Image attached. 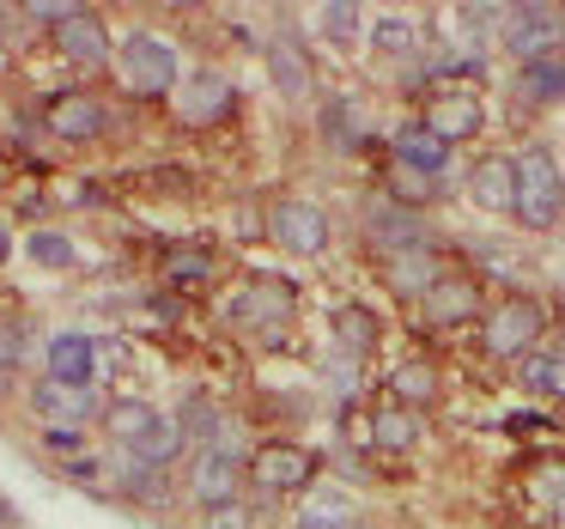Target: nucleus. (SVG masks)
<instances>
[{
  "label": "nucleus",
  "mask_w": 565,
  "mask_h": 529,
  "mask_svg": "<svg viewBox=\"0 0 565 529\" xmlns=\"http://www.w3.org/2000/svg\"><path fill=\"white\" fill-rule=\"evenodd\" d=\"M565 213V171L547 147L516 152V225L529 232H553Z\"/></svg>",
  "instance_id": "nucleus-1"
},
{
  "label": "nucleus",
  "mask_w": 565,
  "mask_h": 529,
  "mask_svg": "<svg viewBox=\"0 0 565 529\" xmlns=\"http://www.w3.org/2000/svg\"><path fill=\"white\" fill-rule=\"evenodd\" d=\"M541 329H547V310H541L535 298H499V305L487 310V322H480V347H487L492 359H529L541 341Z\"/></svg>",
  "instance_id": "nucleus-2"
},
{
  "label": "nucleus",
  "mask_w": 565,
  "mask_h": 529,
  "mask_svg": "<svg viewBox=\"0 0 565 529\" xmlns=\"http://www.w3.org/2000/svg\"><path fill=\"white\" fill-rule=\"evenodd\" d=\"M116 74H122V86L135 98H164V92H177V50L164 38H152V31H135L116 50Z\"/></svg>",
  "instance_id": "nucleus-3"
},
{
  "label": "nucleus",
  "mask_w": 565,
  "mask_h": 529,
  "mask_svg": "<svg viewBox=\"0 0 565 529\" xmlns=\"http://www.w3.org/2000/svg\"><path fill=\"white\" fill-rule=\"evenodd\" d=\"M244 456L232 451V444H207V451L189 456V499L201 505V511H225V505H244L237 493H244Z\"/></svg>",
  "instance_id": "nucleus-4"
},
{
  "label": "nucleus",
  "mask_w": 565,
  "mask_h": 529,
  "mask_svg": "<svg viewBox=\"0 0 565 529\" xmlns=\"http://www.w3.org/2000/svg\"><path fill=\"white\" fill-rule=\"evenodd\" d=\"M268 237L280 250H292V256H322L329 250V213L310 195H280L268 208Z\"/></svg>",
  "instance_id": "nucleus-5"
},
{
  "label": "nucleus",
  "mask_w": 565,
  "mask_h": 529,
  "mask_svg": "<svg viewBox=\"0 0 565 529\" xmlns=\"http://www.w3.org/2000/svg\"><path fill=\"white\" fill-rule=\"evenodd\" d=\"M499 38L516 55V67L541 62V55H559L565 50V13H553V7H516V13H504Z\"/></svg>",
  "instance_id": "nucleus-6"
},
{
  "label": "nucleus",
  "mask_w": 565,
  "mask_h": 529,
  "mask_svg": "<svg viewBox=\"0 0 565 529\" xmlns=\"http://www.w3.org/2000/svg\"><path fill=\"white\" fill-rule=\"evenodd\" d=\"M249 480H256L262 493H305L310 480H317V456L298 451V444H262V451L249 456Z\"/></svg>",
  "instance_id": "nucleus-7"
},
{
  "label": "nucleus",
  "mask_w": 565,
  "mask_h": 529,
  "mask_svg": "<svg viewBox=\"0 0 565 529\" xmlns=\"http://www.w3.org/2000/svg\"><path fill=\"white\" fill-rule=\"evenodd\" d=\"M31 414L43 420V426H62V432H86V420L92 414H104L98 408V395L92 390H79V383H55V378H43L38 390H31Z\"/></svg>",
  "instance_id": "nucleus-8"
},
{
  "label": "nucleus",
  "mask_w": 565,
  "mask_h": 529,
  "mask_svg": "<svg viewBox=\"0 0 565 529\" xmlns=\"http://www.w3.org/2000/svg\"><path fill=\"white\" fill-rule=\"evenodd\" d=\"M43 123L62 140H98L104 128H110V110H104L92 92H55V98L43 104Z\"/></svg>",
  "instance_id": "nucleus-9"
},
{
  "label": "nucleus",
  "mask_w": 565,
  "mask_h": 529,
  "mask_svg": "<svg viewBox=\"0 0 565 529\" xmlns=\"http://www.w3.org/2000/svg\"><path fill=\"white\" fill-rule=\"evenodd\" d=\"M232 104H237V92H232V80L225 74H195V80H183L177 86V116H183L189 128H207V123H225L232 116Z\"/></svg>",
  "instance_id": "nucleus-10"
},
{
  "label": "nucleus",
  "mask_w": 565,
  "mask_h": 529,
  "mask_svg": "<svg viewBox=\"0 0 565 529\" xmlns=\"http://www.w3.org/2000/svg\"><path fill=\"white\" fill-rule=\"evenodd\" d=\"M55 50H62L74 67H104V62H116L110 31H104V19L86 13V7H79L74 19H62V25H55Z\"/></svg>",
  "instance_id": "nucleus-11"
},
{
  "label": "nucleus",
  "mask_w": 565,
  "mask_h": 529,
  "mask_svg": "<svg viewBox=\"0 0 565 529\" xmlns=\"http://www.w3.org/2000/svg\"><path fill=\"white\" fill-rule=\"evenodd\" d=\"M390 152H395V171H414V177H438L444 165H450V140H438L426 123H407L390 135Z\"/></svg>",
  "instance_id": "nucleus-12"
},
{
  "label": "nucleus",
  "mask_w": 565,
  "mask_h": 529,
  "mask_svg": "<svg viewBox=\"0 0 565 529\" xmlns=\"http://www.w3.org/2000/svg\"><path fill=\"white\" fill-rule=\"evenodd\" d=\"M468 195H475L487 213H516V159L487 152V159L468 171Z\"/></svg>",
  "instance_id": "nucleus-13"
},
{
  "label": "nucleus",
  "mask_w": 565,
  "mask_h": 529,
  "mask_svg": "<svg viewBox=\"0 0 565 529\" xmlns=\"http://www.w3.org/2000/svg\"><path fill=\"white\" fill-rule=\"evenodd\" d=\"M419 310H426L438 329H456V322H468L480 310V293H475V281H468V274H438V281H431V293L419 298Z\"/></svg>",
  "instance_id": "nucleus-14"
},
{
  "label": "nucleus",
  "mask_w": 565,
  "mask_h": 529,
  "mask_svg": "<svg viewBox=\"0 0 565 529\" xmlns=\"http://www.w3.org/2000/svg\"><path fill=\"white\" fill-rule=\"evenodd\" d=\"M365 244L377 250V256H407V250H419V213L414 208H402V201H395V208H377L365 220Z\"/></svg>",
  "instance_id": "nucleus-15"
},
{
  "label": "nucleus",
  "mask_w": 565,
  "mask_h": 529,
  "mask_svg": "<svg viewBox=\"0 0 565 529\" xmlns=\"http://www.w3.org/2000/svg\"><path fill=\"white\" fill-rule=\"evenodd\" d=\"M426 128L438 140H468V135H480V98L475 92H438V98L426 104Z\"/></svg>",
  "instance_id": "nucleus-16"
},
{
  "label": "nucleus",
  "mask_w": 565,
  "mask_h": 529,
  "mask_svg": "<svg viewBox=\"0 0 565 529\" xmlns=\"http://www.w3.org/2000/svg\"><path fill=\"white\" fill-rule=\"evenodd\" d=\"M43 366H50L55 383H79V390H92V366H98V347L86 341V335H55L50 347H43Z\"/></svg>",
  "instance_id": "nucleus-17"
},
{
  "label": "nucleus",
  "mask_w": 565,
  "mask_h": 529,
  "mask_svg": "<svg viewBox=\"0 0 565 529\" xmlns=\"http://www.w3.org/2000/svg\"><path fill=\"white\" fill-rule=\"evenodd\" d=\"M104 432H110V444H122V451H135L140 438H147L152 426H159V408L152 402H140V395H116V402H104Z\"/></svg>",
  "instance_id": "nucleus-18"
},
{
  "label": "nucleus",
  "mask_w": 565,
  "mask_h": 529,
  "mask_svg": "<svg viewBox=\"0 0 565 529\" xmlns=\"http://www.w3.org/2000/svg\"><path fill=\"white\" fill-rule=\"evenodd\" d=\"M444 395V378H438V366H426V359H407V366H395L390 371V402L395 408H431Z\"/></svg>",
  "instance_id": "nucleus-19"
},
{
  "label": "nucleus",
  "mask_w": 565,
  "mask_h": 529,
  "mask_svg": "<svg viewBox=\"0 0 565 529\" xmlns=\"http://www.w3.org/2000/svg\"><path fill=\"white\" fill-rule=\"evenodd\" d=\"M516 92H523V104H535V110H553V104H565V55H541V62H523V67H516Z\"/></svg>",
  "instance_id": "nucleus-20"
},
{
  "label": "nucleus",
  "mask_w": 565,
  "mask_h": 529,
  "mask_svg": "<svg viewBox=\"0 0 565 529\" xmlns=\"http://www.w3.org/2000/svg\"><path fill=\"white\" fill-rule=\"evenodd\" d=\"M183 451H189V432L177 426V420H159V426H152L147 438L135 444V451H122V456H135L140 468H164V475H171V463H177Z\"/></svg>",
  "instance_id": "nucleus-21"
},
{
  "label": "nucleus",
  "mask_w": 565,
  "mask_h": 529,
  "mask_svg": "<svg viewBox=\"0 0 565 529\" xmlns=\"http://www.w3.org/2000/svg\"><path fill=\"white\" fill-rule=\"evenodd\" d=\"M371 444H377V451H414L419 444V414L414 408L383 402L377 414H371Z\"/></svg>",
  "instance_id": "nucleus-22"
},
{
  "label": "nucleus",
  "mask_w": 565,
  "mask_h": 529,
  "mask_svg": "<svg viewBox=\"0 0 565 529\" xmlns=\"http://www.w3.org/2000/svg\"><path fill=\"white\" fill-rule=\"evenodd\" d=\"M377 329H383V322L371 317L365 305H341V310H334V341H341L347 359H365L371 347H377Z\"/></svg>",
  "instance_id": "nucleus-23"
},
{
  "label": "nucleus",
  "mask_w": 565,
  "mask_h": 529,
  "mask_svg": "<svg viewBox=\"0 0 565 529\" xmlns=\"http://www.w3.org/2000/svg\"><path fill=\"white\" fill-rule=\"evenodd\" d=\"M237 317L244 322H274V317H292V286L286 281H249V298L237 305Z\"/></svg>",
  "instance_id": "nucleus-24"
},
{
  "label": "nucleus",
  "mask_w": 565,
  "mask_h": 529,
  "mask_svg": "<svg viewBox=\"0 0 565 529\" xmlns=\"http://www.w3.org/2000/svg\"><path fill=\"white\" fill-rule=\"evenodd\" d=\"M523 366V383L535 395H553V402H565V353H547V347H535L529 359H516Z\"/></svg>",
  "instance_id": "nucleus-25"
},
{
  "label": "nucleus",
  "mask_w": 565,
  "mask_h": 529,
  "mask_svg": "<svg viewBox=\"0 0 565 529\" xmlns=\"http://www.w3.org/2000/svg\"><path fill=\"white\" fill-rule=\"evenodd\" d=\"M213 250H201V244H177V250H164V281H177V286H195V281H213Z\"/></svg>",
  "instance_id": "nucleus-26"
},
{
  "label": "nucleus",
  "mask_w": 565,
  "mask_h": 529,
  "mask_svg": "<svg viewBox=\"0 0 565 529\" xmlns=\"http://www.w3.org/2000/svg\"><path fill=\"white\" fill-rule=\"evenodd\" d=\"M177 426H183L189 444H201V451H207V444H225V420H220V408H213L207 395H195V402L177 414Z\"/></svg>",
  "instance_id": "nucleus-27"
},
{
  "label": "nucleus",
  "mask_w": 565,
  "mask_h": 529,
  "mask_svg": "<svg viewBox=\"0 0 565 529\" xmlns=\"http://www.w3.org/2000/svg\"><path fill=\"white\" fill-rule=\"evenodd\" d=\"M122 493L140 505H164L171 499V475H164V468H140L135 456H122Z\"/></svg>",
  "instance_id": "nucleus-28"
},
{
  "label": "nucleus",
  "mask_w": 565,
  "mask_h": 529,
  "mask_svg": "<svg viewBox=\"0 0 565 529\" xmlns=\"http://www.w3.org/2000/svg\"><path fill=\"white\" fill-rule=\"evenodd\" d=\"M390 281L402 286L407 298H426V293H431V281H438V274H431L426 244H419V250H407V256H395V262H390Z\"/></svg>",
  "instance_id": "nucleus-29"
},
{
  "label": "nucleus",
  "mask_w": 565,
  "mask_h": 529,
  "mask_svg": "<svg viewBox=\"0 0 565 529\" xmlns=\"http://www.w3.org/2000/svg\"><path fill=\"white\" fill-rule=\"evenodd\" d=\"M274 80H280V92H292V98H305L310 92V67H305V55L292 50V43H274Z\"/></svg>",
  "instance_id": "nucleus-30"
},
{
  "label": "nucleus",
  "mask_w": 565,
  "mask_h": 529,
  "mask_svg": "<svg viewBox=\"0 0 565 529\" xmlns=\"http://www.w3.org/2000/svg\"><path fill=\"white\" fill-rule=\"evenodd\" d=\"M414 43H419V31L407 19H377L371 25V55H407Z\"/></svg>",
  "instance_id": "nucleus-31"
},
{
  "label": "nucleus",
  "mask_w": 565,
  "mask_h": 529,
  "mask_svg": "<svg viewBox=\"0 0 565 529\" xmlns=\"http://www.w3.org/2000/svg\"><path fill=\"white\" fill-rule=\"evenodd\" d=\"M31 262H43V268H74V244H67L62 232H31Z\"/></svg>",
  "instance_id": "nucleus-32"
},
{
  "label": "nucleus",
  "mask_w": 565,
  "mask_h": 529,
  "mask_svg": "<svg viewBox=\"0 0 565 529\" xmlns=\"http://www.w3.org/2000/svg\"><path fill=\"white\" fill-rule=\"evenodd\" d=\"M322 31H329L334 43H347L359 31V7H347V0H341V7H329V13H322Z\"/></svg>",
  "instance_id": "nucleus-33"
},
{
  "label": "nucleus",
  "mask_w": 565,
  "mask_h": 529,
  "mask_svg": "<svg viewBox=\"0 0 565 529\" xmlns=\"http://www.w3.org/2000/svg\"><path fill=\"white\" fill-rule=\"evenodd\" d=\"M541 493H547V505L565 517V463H553L547 475H541Z\"/></svg>",
  "instance_id": "nucleus-34"
},
{
  "label": "nucleus",
  "mask_w": 565,
  "mask_h": 529,
  "mask_svg": "<svg viewBox=\"0 0 565 529\" xmlns=\"http://www.w3.org/2000/svg\"><path fill=\"white\" fill-rule=\"evenodd\" d=\"M426 177H414V171H395V195H402V208H414V201H426Z\"/></svg>",
  "instance_id": "nucleus-35"
},
{
  "label": "nucleus",
  "mask_w": 565,
  "mask_h": 529,
  "mask_svg": "<svg viewBox=\"0 0 565 529\" xmlns=\"http://www.w3.org/2000/svg\"><path fill=\"white\" fill-rule=\"evenodd\" d=\"M43 444H50L55 456H74V451H86V432H62V426H55V432H43Z\"/></svg>",
  "instance_id": "nucleus-36"
},
{
  "label": "nucleus",
  "mask_w": 565,
  "mask_h": 529,
  "mask_svg": "<svg viewBox=\"0 0 565 529\" xmlns=\"http://www.w3.org/2000/svg\"><path fill=\"white\" fill-rule=\"evenodd\" d=\"M207 529H249L244 505H225V511H207Z\"/></svg>",
  "instance_id": "nucleus-37"
},
{
  "label": "nucleus",
  "mask_w": 565,
  "mask_h": 529,
  "mask_svg": "<svg viewBox=\"0 0 565 529\" xmlns=\"http://www.w3.org/2000/svg\"><path fill=\"white\" fill-rule=\"evenodd\" d=\"M13 523H19V511L7 505V493H0V529H13Z\"/></svg>",
  "instance_id": "nucleus-38"
},
{
  "label": "nucleus",
  "mask_w": 565,
  "mask_h": 529,
  "mask_svg": "<svg viewBox=\"0 0 565 529\" xmlns=\"http://www.w3.org/2000/svg\"><path fill=\"white\" fill-rule=\"evenodd\" d=\"M341 529H365V523H341Z\"/></svg>",
  "instance_id": "nucleus-39"
}]
</instances>
